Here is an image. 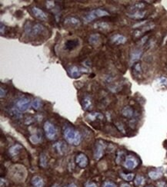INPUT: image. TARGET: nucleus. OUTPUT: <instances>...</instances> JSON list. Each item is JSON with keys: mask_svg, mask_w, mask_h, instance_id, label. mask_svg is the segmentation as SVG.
Segmentation results:
<instances>
[{"mask_svg": "<svg viewBox=\"0 0 167 187\" xmlns=\"http://www.w3.org/2000/svg\"><path fill=\"white\" fill-rule=\"evenodd\" d=\"M64 137L68 143L72 145L77 146L81 142V135L79 131L72 127H66L63 131Z\"/></svg>", "mask_w": 167, "mask_h": 187, "instance_id": "nucleus-1", "label": "nucleus"}, {"mask_svg": "<svg viewBox=\"0 0 167 187\" xmlns=\"http://www.w3.org/2000/svg\"><path fill=\"white\" fill-rule=\"evenodd\" d=\"M46 30V27L40 23H36L31 25L28 22L25 26V33L32 37H36L42 34Z\"/></svg>", "mask_w": 167, "mask_h": 187, "instance_id": "nucleus-2", "label": "nucleus"}, {"mask_svg": "<svg viewBox=\"0 0 167 187\" xmlns=\"http://www.w3.org/2000/svg\"><path fill=\"white\" fill-rule=\"evenodd\" d=\"M44 131L46 136L49 140H53L57 137L58 130L55 125L49 121H46L44 124Z\"/></svg>", "mask_w": 167, "mask_h": 187, "instance_id": "nucleus-3", "label": "nucleus"}, {"mask_svg": "<svg viewBox=\"0 0 167 187\" xmlns=\"http://www.w3.org/2000/svg\"><path fill=\"white\" fill-rule=\"evenodd\" d=\"M67 72L68 74L72 78H80L82 74L85 72H88V71H86V69H84L83 67H78L76 65H72L70 66L67 68Z\"/></svg>", "mask_w": 167, "mask_h": 187, "instance_id": "nucleus-4", "label": "nucleus"}, {"mask_svg": "<svg viewBox=\"0 0 167 187\" xmlns=\"http://www.w3.org/2000/svg\"><path fill=\"white\" fill-rule=\"evenodd\" d=\"M15 105H16V108L18 111L21 112L25 111L30 106L29 99L27 97H21L16 101Z\"/></svg>", "mask_w": 167, "mask_h": 187, "instance_id": "nucleus-5", "label": "nucleus"}, {"mask_svg": "<svg viewBox=\"0 0 167 187\" xmlns=\"http://www.w3.org/2000/svg\"><path fill=\"white\" fill-rule=\"evenodd\" d=\"M105 149H106V144L102 141H99L98 143H96L95 152H94V156L95 160H100V158L102 157Z\"/></svg>", "mask_w": 167, "mask_h": 187, "instance_id": "nucleus-6", "label": "nucleus"}, {"mask_svg": "<svg viewBox=\"0 0 167 187\" xmlns=\"http://www.w3.org/2000/svg\"><path fill=\"white\" fill-rule=\"evenodd\" d=\"M138 164H139V161L136 158L133 156H128L124 162V166L128 170H133L138 166Z\"/></svg>", "mask_w": 167, "mask_h": 187, "instance_id": "nucleus-7", "label": "nucleus"}, {"mask_svg": "<svg viewBox=\"0 0 167 187\" xmlns=\"http://www.w3.org/2000/svg\"><path fill=\"white\" fill-rule=\"evenodd\" d=\"M76 163L80 168H85L86 167L89 163V160L86 155L84 154H79L76 157Z\"/></svg>", "mask_w": 167, "mask_h": 187, "instance_id": "nucleus-8", "label": "nucleus"}, {"mask_svg": "<svg viewBox=\"0 0 167 187\" xmlns=\"http://www.w3.org/2000/svg\"><path fill=\"white\" fill-rule=\"evenodd\" d=\"M64 24L69 27L77 28L81 25V21L78 18L74 16H69L65 19L64 20Z\"/></svg>", "mask_w": 167, "mask_h": 187, "instance_id": "nucleus-9", "label": "nucleus"}, {"mask_svg": "<svg viewBox=\"0 0 167 187\" xmlns=\"http://www.w3.org/2000/svg\"><path fill=\"white\" fill-rule=\"evenodd\" d=\"M31 11L36 19H39V20H46L47 19V15L45 12H43L41 8H38V7H33L32 8Z\"/></svg>", "mask_w": 167, "mask_h": 187, "instance_id": "nucleus-10", "label": "nucleus"}, {"mask_svg": "<svg viewBox=\"0 0 167 187\" xmlns=\"http://www.w3.org/2000/svg\"><path fill=\"white\" fill-rule=\"evenodd\" d=\"M146 11L145 10L133 11L131 13H127V16L133 19H142L146 16Z\"/></svg>", "mask_w": 167, "mask_h": 187, "instance_id": "nucleus-11", "label": "nucleus"}, {"mask_svg": "<svg viewBox=\"0 0 167 187\" xmlns=\"http://www.w3.org/2000/svg\"><path fill=\"white\" fill-rule=\"evenodd\" d=\"M79 44L78 39H70L66 41L65 43V49L68 51H72L76 49Z\"/></svg>", "mask_w": 167, "mask_h": 187, "instance_id": "nucleus-12", "label": "nucleus"}, {"mask_svg": "<svg viewBox=\"0 0 167 187\" xmlns=\"http://www.w3.org/2000/svg\"><path fill=\"white\" fill-rule=\"evenodd\" d=\"M111 41H112V43H114L116 44H124L126 42V38L123 35L116 34V35H114L111 38Z\"/></svg>", "mask_w": 167, "mask_h": 187, "instance_id": "nucleus-13", "label": "nucleus"}, {"mask_svg": "<svg viewBox=\"0 0 167 187\" xmlns=\"http://www.w3.org/2000/svg\"><path fill=\"white\" fill-rule=\"evenodd\" d=\"M142 51L140 49H135V50L133 51L130 55V62L132 64H135L136 61L140 58V57L142 56Z\"/></svg>", "mask_w": 167, "mask_h": 187, "instance_id": "nucleus-14", "label": "nucleus"}, {"mask_svg": "<svg viewBox=\"0 0 167 187\" xmlns=\"http://www.w3.org/2000/svg\"><path fill=\"white\" fill-rule=\"evenodd\" d=\"M109 25L106 22H97L94 24V29H99L100 31H106V30L109 29Z\"/></svg>", "mask_w": 167, "mask_h": 187, "instance_id": "nucleus-15", "label": "nucleus"}, {"mask_svg": "<svg viewBox=\"0 0 167 187\" xmlns=\"http://www.w3.org/2000/svg\"><path fill=\"white\" fill-rule=\"evenodd\" d=\"M133 73L134 76L140 78L142 75V67H141V64L140 62H135L133 64Z\"/></svg>", "mask_w": 167, "mask_h": 187, "instance_id": "nucleus-16", "label": "nucleus"}, {"mask_svg": "<svg viewBox=\"0 0 167 187\" xmlns=\"http://www.w3.org/2000/svg\"><path fill=\"white\" fill-rule=\"evenodd\" d=\"M89 44H91L93 46L98 45L100 42V35L99 34H93L89 36Z\"/></svg>", "mask_w": 167, "mask_h": 187, "instance_id": "nucleus-17", "label": "nucleus"}, {"mask_svg": "<svg viewBox=\"0 0 167 187\" xmlns=\"http://www.w3.org/2000/svg\"><path fill=\"white\" fill-rule=\"evenodd\" d=\"M92 104H93V101H92L91 97L88 96V95L85 96V97L83 100V109L86 110V111L90 109L92 107Z\"/></svg>", "mask_w": 167, "mask_h": 187, "instance_id": "nucleus-18", "label": "nucleus"}, {"mask_svg": "<svg viewBox=\"0 0 167 187\" xmlns=\"http://www.w3.org/2000/svg\"><path fill=\"white\" fill-rule=\"evenodd\" d=\"M122 114L126 117L130 118L133 116V110L131 107L126 106V107H123V109L122 110Z\"/></svg>", "mask_w": 167, "mask_h": 187, "instance_id": "nucleus-19", "label": "nucleus"}, {"mask_svg": "<svg viewBox=\"0 0 167 187\" xmlns=\"http://www.w3.org/2000/svg\"><path fill=\"white\" fill-rule=\"evenodd\" d=\"M32 184L33 185L34 187H43L44 182H43L41 177L36 176V177H34L32 179Z\"/></svg>", "mask_w": 167, "mask_h": 187, "instance_id": "nucleus-20", "label": "nucleus"}, {"mask_svg": "<svg viewBox=\"0 0 167 187\" xmlns=\"http://www.w3.org/2000/svg\"><path fill=\"white\" fill-rule=\"evenodd\" d=\"M22 149V147L21 145L15 144V145L13 146V147L9 149V154L13 156H16L17 154H19Z\"/></svg>", "mask_w": 167, "mask_h": 187, "instance_id": "nucleus-21", "label": "nucleus"}, {"mask_svg": "<svg viewBox=\"0 0 167 187\" xmlns=\"http://www.w3.org/2000/svg\"><path fill=\"white\" fill-rule=\"evenodd\" d=\"M54 147H55V149L59 152V154H63L66 149V144H65V143H63V142H58V143H56L55 145H54Z\"/></svg>", "mask_w": 167, "mask_h": 187, "instance_id": "nucleus-22", "label": "nucleus"}, {"mask_svg": "<svg viewBox=\"0 0 167 187\" xmlns=\"http://www.w3.org/2000/svg\"><path fill=\"white\" fill-rule=\"evenodd\" d=\"M104 118L103 115L101 113H89V114L88 115V119L89 120H95L96 119L98 120H102Z\"/></svg>", "mask_w": 167, "mask_h": 187, "instance_id": "nucleus-23", "label": "nucleus"}, {"mask_svg": "<svg viewBox=\"0 0 167 187\" xmlns=\"http://www.w3.org/2000/svg\"><path fill=\"white\" fill-rule=\"evenodd\" d=\"M145 6H146V5L144 4L143 2H135L133 5H132L129 8L133 12V11L142 10V8H145Z\"/></svg>", "mask_w": 167, "mask_h": 187, "instance_id": "nucleus-24", "label": "nucleus"}, {"mask_svg": "<svg viewBox=\"0 0 167 187\" xmlns=\"http://www.w3.org/2000/svg\"><path fill=\"white\" fill-rule=\"evenodd\" d=\"M95 18H97V17L95 15V10H93L91 11V12H89V13L85 16L84 20L86 21V22H90L93 21Z\"/></svg>", "mask_w": 167, "mask_h": 187, "instance_id": "nucleus-25", "label": "nucleus"}, {"mask_svg": "<svg viewBox=\"0 0 167 187\" xmlns=\"http://www.w3.org/2000/svg\"><path fill=\"white\" fill-rule=\"evenodd\" d=\"M96 17H106L109 15V13L107 11L102 9V8H97V9H94Z\"/></svg>", "mask_w": 167, "mask_h": 187, "instance_id": "nucleus-26", "label": "nucleus"}, {"mask_svg": "<svg viewBox=\"0 0 167 187\" xmlns=\"http://www.w3.org/2000/svg\"><path fill=\"white\" fill-rule=\"evenodd\" d=\"M149 177L150 179L156 180V179H159L162 177V173L160 172H158V171H151V172H149Z\"/></svg>", "mask_w": 167, "mask_h": 187, "instance_id": "nucleus-27", "label": "nucleus"}, {"mask_svg": "<svg viewBox=\"0 0 167 187\" xmlns=\"http://www.w3.org/2000/svg\"><path fill=\"white\" fill-rule=\"evenodd\" d=\"M39 164L43 168L46 167L47 166V156L45 154H41L39 157Z\"/></svg>", "mask_w": 167, "mask_h": 187, "instance_id": "nucleus-28", "label": "nucleus"}, {"mask_svg": "<svg viewBox=\"0 0 167 187\" xmlns=\"http://www.w3.org/2000/svg\"><path fill=\"white\" fill-rule=\"evenodd\" d=\"M134 183H135V185L136 186H142L144 183H145V179H144V177H142V176H137V177H135Z\"/></svg>", "mask_w": 167, "mask_h": 187, "instance_id": "nucleus-29", "label": "nucleus"}, {"mask_svg": "<svg viewBox=\"0 0 167 187\" xmlns=\"http://www.w3.org/2000/svg\"><path fill=\"white\" fill-rule=\"evenodd\" d=\"M121 177H123V179H125L126 181H131L134 178V174L133 173H121Z\"/></svg>", "mask_w": 167, "mask_h": 187, "instance_id": "nucleus-30", "label": "nucleus"}, {"mask_svg": "<svg viewBox=\"0 0 167 187\" xmlns=\"http://www.w3.org/2000/svg\"><path fill=\"white\" fill-rule=\"evenodd\" d=\"M32 107H33V109L35 110H39L41 107V101L39 99L36 98L35 100H33L32 103Z\"/></svg>", "mask_w": 167, "mask_h": 187, "instance_id": "nucleus-31", "label": "nucleus"}, {"mask_svg": "<svg viewBox=\"0 0 167 187\" xmlns=\"http://www.w3.org/2000/svg\"><path fill=\"white\" fill-rule=\"evenodd\" d=\"M157 81H158L159 84H160L162 86H167V78H166V77H161V78H158Z\"/></svg>", "mask_w": 167, "mask_h": 187, "instance_id": "nucleus-32", "label": "nucleus"}, {"mask_svg": "<svg viewBox=\"0 0 167 187\" xmlns=\"http://www.w3.org/2000/svg\"><path fill=\"white\" fill-rule=\"evenodd\" d=\"M30 140L32 143H37L40 141V138L37 135H33V136L30 137Z\"/></svg>", "mask_w": 167, "mask_h": 187, "instance_id": "nucleus-33", "label": "nucleus"}, {"mask_svg": "<svg viewBox=\"0 0 167 187\" xmlns=\"http://www.w3.org/2000/svg\"><path fill=\"white\" fill-rule=\"evenodd\" d=\"M103 187H116V185H115L114 183H111V182H106V183H105V184H104Z\"/></svg>", "mask_w": 167, "mask_h": 187, "instance_id": "nucleus-34", "label": "nucleus"}, {"mask_svg": "<svg viewBox=\"0 0 167 187\" xmlns=\"http://www.w3.org/2000/svg\"><path fill=\"white\" fill-rule=\"evenodd\" d=\"M54 2H52V1H49V2H46V6L49 8H51L52 7L54 6Z\"/></svg>", "mask_w": 167, "mask_h": 187, "instance_id": "nucleus-35", "label": "nucleus"}, {"mask_svg": "<svg viewBox=\"0 0 167 187\" xmlns=\"http://www.w3.org/2000/svg\"><path fill=\"white\" fill-rule=\"evenodd\" d=\"M0 91H1V97H3L6 96V89H4L3 90V88H1V89H0Z\"/></svg>", "mask_w": 167, "mask_h": 187, "instance_id": "nucleus-36", "label": "nucleus"}, {"mask_svg": "<svg viewBox=\"0 0 167 187\" xmlns=\"http://www.w3.org/2000/svg\"><path fill=\"white\" fill-rule=\"evenodd\" d=\"M86 187H97V185L94 183H88L86 185Z\"/></svg>", "mask_w": 167, "mask_h": 187, "instance_id": "nucleus-37", "label": "nucleus"}, {"mask_svg": "<svg viewBox=\"0 0 167 187\" xmlns=\"http://www.w3.org/2000/svg\"><path fill=\"white\" fill-rule=\"evenodd\" d=\"M158 186H159V187H167V184L165 183H163V182H162V183H158Z\"/></svg>", "mask_w": 167, "mask_h": 187, "instance_id": "nucleus-38", "label": "nucleus"}, {"mask_svg": "<svg viewBox=\"0 0 167 187\" xmlns=\"http://www.w3.org/2000/svg\"><path fill=\"white\" fill-rule=\"evenodd\" d=\"M5 32V25L3 26V25L2 24H1V34L2 35H3V33Z\"/></svg>", "mask_w": 167, "mask_h": 187, "instance_id": "nucleus-39", "label": "nucleus"}, {"mask_svg": "<svg viewBox=\"0 0 167 187\" xmlns=\"http://www.w3.org/2000/svg\"><path fill=\"white\" fill-rule=\"evenodd\" d=\"M121 187H130L129 186L128 184H126V183H125V184H123V185L121 186Z\"/></svg>", "mask_w": 167, "mask_h": 187, "instance_id": "nucleus-40", "label": "nucleus"}, {"mask_svg": "<svg viewBox=\"0 0 167 187\" xmlns=\"http://www.w3.org/2000/svg\"><path fill=\"white\" fill-rule=\"evenodd\" d=\"M67 187H76V186L75 184H70L69 186H68Z\"/></svg>", "mask_w": 167, "mask_h": 187, "instance_id": "nucleus-41", "label": "nucleus"}, {"mask_svg": "<svg viewBox=\"0 0 167 187\" xmlns=\"http://www.w3.org/2000/svg\"><path fill=\"white\" fill-rule=\"evenodd\" d=\"M53 187H60V186H57V185H55V186H53Z\"/></svg>", "mask_w": 167, "mask_h": 187, "instance_id": "nucleus-42", "label": "nucleus"}, {"mask_svg": "<svg viewBox=\"0 0 167 187\" xmlns=\"http://www.w3.org/2000/svg\"><path fill=\"white\" fill-rule=\"evenodd\" d=\"M147 187H152V186H147Z\"/></svg>", "mask_w": 167, "mask_h": 187, "instance_id": "nucleus-43", "label": "nucleus"}]
</instances>
